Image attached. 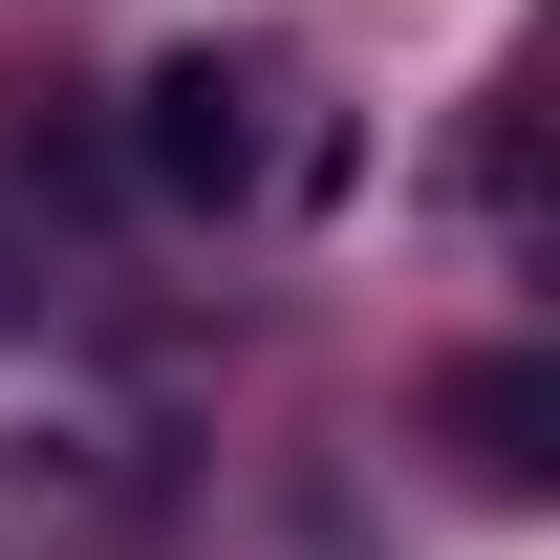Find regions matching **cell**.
I'll use <instances>...</instances> for the list:
<instances>
[{"instance_id": "6da1fadb", "label": "cell", "mask_w": 560, "mask_h": 560, "mask_svg": "<svg viewBox=\"0 0 560 560\" xmlns=\"http://www.w3.org/2000/svg\"><path fill=\"white\" fill-rule=\"evenodd\" d=\"M280 66H215V44H173V66H151V108H130V151H151V195H259L280 173Z\"/></svg>"}, {"instance_id": "7a4b0ae2", "label": "cell", "mask_w": 560, "mask_h": 560, "mask_svg": "<svg viewBox=\"0 0 560 560\" xmlns=\"http://www.w3.org/2000/svg\"><path fill=\"white\" fill-rule=\"evenodd\" d=\"M539 410H560V388H539V366H475V388H453V431H475V475H495V495H517V475H539Z\"/></svg>"}]
</instances>
